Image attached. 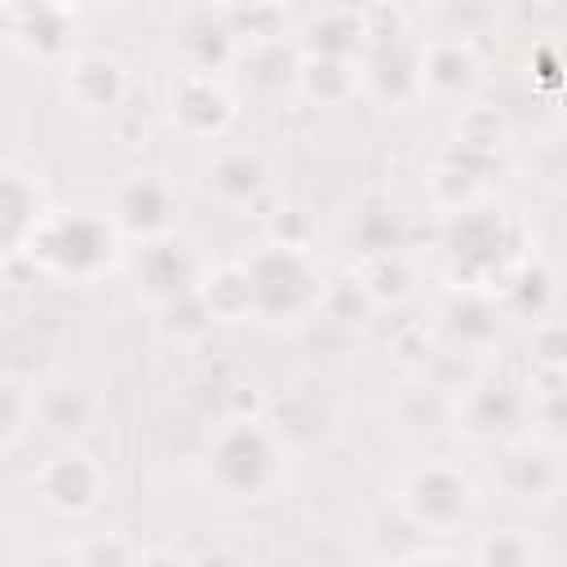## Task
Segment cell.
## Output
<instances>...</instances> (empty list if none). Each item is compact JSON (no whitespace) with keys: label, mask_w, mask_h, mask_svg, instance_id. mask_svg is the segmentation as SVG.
<instances>
[{"label":"cell","mask_w":567,"mask_h":567,"mask_svg":"<svg viewBox=\"0 0 567 567\" xmlns=\"http://www.w3.org/2000/svg\"><path fill=\"white\" fill-rule=\"evenodd\" d=\"M266 182V168L252 151H226L217 155V164L208 168V186L226 199V204H248Z\"/></svg>","instance_id":"obj_14"},{"label":"cell","mask_w":567,"mask_h":567,"mask_svg":"<svg viewBox=\"0 0 567 567\" xmlns=\"http://www.w3.org/2000/svg\"><path fill=\"white\" fill-rule=\"evenodd\" d=\"M540 421H545V425H554V434H567V385H558V390H549V394H545Z\"/></svg>","instance_id":"obj_24"},{"label":"cell","mask_w":567,"mask_h":567,"mask_svg":"<svg viewBox=\"0 0 567 567\" xmlns=\"http://www.w3.org/2000/svg\"><path fill=\"white\" fill-rule=\"evenodd\" d=\"M66 97L80 111H106L124 97V66L111 53H80L66 62Z\"/></svg>","instance_id":"obj_11"},{"label":"cell","mask_w":567,"mask_h":567,"mask_svg":"<svg viewBox=\"0 0 567 567\" xmlns=\"http://www.w3.org/2000/svg\"><path fill=\"white\" fill-rule=\"evenodd\" d=\"M173 120L195 133V137H208V133H221L230 124V93L221 89L217 75H204V71H186L177 84H173Z\"/></svg>","instance_id":"obj_6"},{"label":"cell","mask_w":567,"mask_h":567,"mask_svg":"<svg viewBox=\"0 0 567 567\" xmlns=\"http://www.w3.org/2000/svg\"><path fill=\"white\" fill-rule=\"evenodd\" d=\"M474 563L478 567H532L536 563V540L532 532L523 527H501V532H487L474 549Z\"/></svg>","instance_id":"obj_16"},{"label":"cell","mask_w":567,"mask_h":567,"mask_svg":"<svg viewBox=\"0 0 567 567\" xmlns=\"http://www.w3.org/2000/svg\"><path fill=\"white\" fill-rule=\"evenodd\" d=\"M22 252L53 275L93 279L120 257V235L115 221L97 213H49Z\"/></svg>","instance_id":"obj_1"},{"label":"cell","mask_w":567,"mask_h":567,"mask_svg":"<svg viewBox=\"0 0 567 567\" xmlns=\"http://www.w3.org/2000/svg\"><path fill=\"white\" fill-rule=\"evenodd\" d=\"M558 465L545 456V452H532V456H518L514 461V474H509V487L518 492V496H549L554 487H558Z\"/></svg>","instance_id":"obj_19"},{"label":"cell","mask_w":567,"mask_h":567,"mask_svg":"<svg viewBox=\"0 0 567 567\" xmlns=\"http://www.w3.org/2000/svg\"><path fill=\"white\" fill-rule=\"evenodd\" d=\"M0 208H4V248H9V252H22V248L31 244V235L44 226V217H49L40 177L27 173V168H18V164H4V177H0Z\"/></svg>","instance_id":"obj_8"},{"label":"cell","mask_w":567,"mask_h":567,"mask_svg":"<svg viewBox=\"0 0 567 567\" xmlns=\"http://www.w3.org/2000/svg\"><path fill=\"white\" fill-rule=\"evenodd\" d=\"M532 350H536V359H540L545 368L563 372V368H567V323H540V328L532 332Z\"/></svg>","instance_id":"obj_20"},{"label":"cell","mask_w":567,"mask_h":567,"mask_svg":"<svg viewBox=\"0 0 567 567\" xmlns=\"http://www.w3.org/2000/svg\"><path fill=\"white\" fill-rule=\"evenodd\" d=\"M478 80V53L470 40L452 35V40H434L430 49H421V84L439 97H461L470 93Z\"/></svg>","instance_id":"obj_10"},{"label":"cell","mask_w":567,"mask_h":567,"mask_svg":"<svg viewBox=\"0 0 567 567\" xmlns=\"http://www.w3.org/2000/svg\"><path fill=\"white\" fill-rule=\"evenodd\" d=\"M4 27L18 49H27L40 62H53L66 53L71 13L58 4H4Z\"/></svg>","instance_id":"obj_9"},{"label":"cell","mask_w":567,"mask_h":567,"mask_svg":"<svg viewBox=\"0 0 567 567\" xmlns=\"http://www.w3.org/2000/svg\"><path fill=\"white\" fill-rule=\"evenodd\" d=\"M199 306L208 319L217 323H239L252 315V284H248V270L244 261H230V266H217L204 284H199Z\"/></svg>","instance_id":"obj_13"},{"label":"cell","mask_w":567,"mask_h":567,"mask_svg":"<svg viewBox=\"0 0 567 567\" xmlns=\"http://www.w3.org/2000/svg\"><path fill=\"white\" fill-rule=\"evenodd\" d=\"M403 509H408V518H412L416 527L447 536V532H456V527L470 518V509H474V487H470V478H465L461 470L434 461V465H425V470H416V474L408 478V487H403Z\"/></svg>","instance_id":"obj_4"},{"label":"cell","mask_w":567,"mask_h":567,"mask_svg":"<svg viewBox=\"0 0 567 567\" xmlns=\"http://www.w3.org/2000/svg\"><path fill=\"white\" fill-rule=\"evenodd\" d=\"M244 270L252 284V315L266 323H301L323 301V279L297 248L266 244L252 257H244Z\"/></svg>","instance_id":"obj_3"},{"label":"cell","mask_w":567,"mask_h":567,"mask_svg":"<svg viewBox=\"0 0 567 567\" xmlns=\"http://www.w3.org/2000/svg\"><path fill=\"white\" fill-rule=\"evenodd\" d=\"M137 567H186V558L173 554V549H151V554H142Z\"/></svg>","instance_id":"obj_25"},{"label":"cell","mask_w":567,"mask_h":567,"mask_svg":"<svg viewBox=\"0 0 567 567\" xmlns=\"http://www.w3.org/2000/svg\"><path fill=\"white\" fill-rule=\"evenodd\" d=\"M523 416H527V403L505 381H483L465 399V421H470V434L478 439H505L523 425Z\"/></svg>","instance_id":"obj_12"},{"label":"cell","mask_w":567,"mask_h":567,"mask_svg":"<svg viewBox=\"0 0 567 567\" xmlns=\"http://www.w3.org/2000/svg\"><path fill=\"white\" fill-rule=\"evenodd\" d=\"M505 133H509V124L496 106H465L456 120V137L470 151H496L505 142Z\"/></svg>","instance_id":"obj_17"},{"label":"cell","mask_w":567,"mask_h":567,"mask_svg":"<svg viewBox=\"0 0 567 567\" xmlns=\"http://www.w3.org/2000/svg\"><path fill=\"white\" fill-rule=\"evenodd\" d=\"M416 567H461V563H452V558H421Z\"/></svg>","instance_id":"obj_26"},{"label":"cell","mask_w":567,"mask_h":567,"mask_svg":"<svg viewBox=\"0 0 567 567\" xmlns=\"http://www.w3.org/2000/svg\"><path fill=\"white\" fill-rule=\"evenodd\" d=\"M173 213H177V199H173V190H168V182L159 173H133L120 186L115 226L155 239V235H164L173 226Z\"/></svg>","instance_id":"obj_7"},{"label":"cell","mask_w":567,"mask_h":567,"mask_svg":"<svg viewBox=\"0 0 567 567\" xmlns=\"http://www.w3.org/2000/svg\"><path fill=\"white\" fill-rule=\"evenodd\" d=\"M270 244L306 252V221H301V213H297V208H279V213L270 217Z\"/></svg>","instance_id":"obj_21"},{"label":"cell","mask_w":567,"mask_h":567,"mask_svg":"<svg viewBox=\"0 0 567 567\" xmlns=\"http://www.w3.org/2000/svg\"><path fill=\"white\" fill-rule=\"evenodd\" d=\"M35 421V403L31 408H22V385L18 381H9V390H4V447H13L18 439H22V421Z\"/></svg>","instance_id":"obj_23"},{"label":"cell","mask_w":567,"mask_h":567,"mask_svg":"<svg viewBox=\"0 0 567 567\" xmlns=\"http://www.w3.org/2000/svg\"><path fill=\"white\" fill-rule=\"evenodd\" d=\"M297 84H301V93L315 97V102H341V97L359 84V66H350L346 58L310 53V58L297 66Z\"/></svg>","instance_id":"obj_15"},{"label":"cell","mask_w":567,"mask_h":567,"mask_svg":"<svg viewBox=\"0 0 567 567\" xmlns=\"http://www.w3.org/2000/svg\"><path fill=\"white\" fill-rule=\"evenodd\" d=\"M279 443L266 425H257L252 416H235L226 421L213 443H208V478L230 496V501H261L284 465H279Z\"/></svg>","instance_id":"obj_2"},{"label":"cell","mask_w":567,"mask_h":567,"mask_svg":"<svg viewBox=\"0 0 567 567\" xmlns=\"http://www.w3.org/2000/svg\"><path fill=\"white\" fill-rule=\"evenodd\" d=\"M35 487H40L44 505L58 509V514H89L102 501L106 474H102V465L89 452H75L71 447V452H58L53 461H44Z\"/></svg>","instance_id":"obj_5"},{"label":"cell","mask_w":567,"mask_h":567,"mask_svg":"<svg viewBox=\"0 0 567 567\" xmlns=\"http://www.w3.org/2000/svg\"><path fill=\"white\" fill-rule=\"evenodd\" d=\"M142 284H146L151 292H159V297H168V301H173V297L182 292V284H186V261H182V252H177V248H168V244L146 248Z\"/></svg>","instance_id":"obj_18"},{"label":"cell","mask_w":567,"mask_h":567,"mask_svg":"<svg viewBox=\"0 0 567 567\" xmlns=\"http://www.w3.org/2000/svg\"><path fill=\"white\" fill-rule=\"evenodd\" d=\"M75 558H80V567H137V563L128 558V545H124L120 536H106V540L89 545V549L75 554Z\"/></svg>","instance_id":"obj_22"}]
</instances>
